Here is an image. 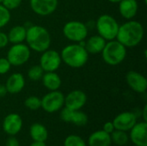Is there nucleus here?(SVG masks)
<instances>
[{"mask_svg": "<svg viewBox=\"0 0 147 146\" xmlns=\"http://www.w3.org/2000/svg\"><path fill=\"white\" fill-rule=\"evenodd\" d=\"M129 141L136 146H147V122H138L128 132Z\"/></svg>", "mask_w": 147, "mask_h": 146, "instance_id": "12", "label": "nucleus"}, {"mask_svg": "<svg viewBox=\"0 0 147 146\" xmlns=\"http://www.w3.org/2000/svg\"><path fill=\"white\" fill-rule=\"evenodd\" d=\"M64 146H88L87 143L77 134L68 135L64 140Z\"/></svg>", "mask_w": 147, "mask_h": 146, "instance_id": "25", "label": "nucleus"}, {"mask_svg": "<svg viewBox=\"0 0 147 146\" xmlns=\"http://www.w3.org/2000/svg\"><path fill=\"white\" fill-rule=\"evenodd\" d=\"M126 81L127 85L134 92L139 94L146 93L147 89V79L141 73L135 71H130L126 75Z\"/></svg>", "mask_w": 147, "mask_h": 146, "instance_id": "15", "label": "nucleus"}, {"mask_svg": "<svg viewBox=\"0 0 147 146\" xmlns=\"http://www.w3.org/2000/svg\"><path fill=\"white\" fill-rule=\"evenodd\" d=\"M7 94H8V92H7V89L5 88V85L0 84V98L4 97Z\"/></svg>", "mask_w": 147, "mask_h": 146, "instance_id": "34", "label": "nucleus"}, {"mask_svg": "<svg viewBox=\"0 0 147 146\" xmlns=\"http://www.w3.org/2000/svg\"><path fill=\"white\" fill-rule=\"evenodd\" d=\"M28 146H47L45 142H35L34 141L32 144H30Z\"/></svg>", "mask_w": 147, "mask_h": 146, "instance_id": "36", "label": "nucleus"}, {"mask_svg": "<svg viewBox=\"0 0 147 146\" xmlns=\"http://www.w3.org/2000/svg\"><path fill=\"white\" fill-rule=\"evenodd\" d=\"M120 24L115 17L109 14L100 15L96 22V28L98 34L107 41L115 40Z\"/></svg>", "mask_w": 147, "mask_h": 146, "instance_id": "5", "label": "nucleus"}, {"mask_svg": "<svg viewBox=\"0 0 147 146\" xmlns=\"http://www.w3.org/2000/svg\"><path fill=\"white\" fill-rule=\"evenodd\" d=\"M112 141L110 134L104 132L102 129L92 133L87 141L88 146H111Z\"/></svg>", "mask_w": 147, "mask_h": 146, "instance_id": "17", "label": "nucleus"}, {"mask_svg": "<svg viewBox=\"0 0 147 146\" xmlns=\"http://www.w3.org/2000/svg\"><path fill=\"white\" fill-rule=\"evenodd\" d=\"M29 135L33 141L46 142L48 139V131L44 125L34 123L29 128Z\"/></svg>", "mask_w": 147, "mask_h": 146, "instance_id": "21", "label": "nucleus"}, {"mask_svg": "<svg viewBox=\"0 0 147 146\" xmlns=\"http://www.w3.org/2000/svg\"><path fill=\"white\" fill-rule=\"evenodd\" d=\"M144 34L145 29L140 22L128 20L125 23L120 25L116 40L127 48L134 47L142 41Z\"/></svg>", "mask_w": 147, "mask_h": 146, "instance_id": "1", "label": "nucleus"}, {"mask_svg": "<svg viewBox=\"0 0 147 146\" xmlns=\"http://www.w3.org/2000/svg\"><path fill=\"white\" fill-rule=\"evenodd\" d=\"M23 126V121L22 117L16 113H11L7 114L2 123V127L3 132L9 136L17 135Z\"/></svg>", "mask_w": 147, "mask_h": 146, "instance_id": "10", "label": "nucleus"}, {"mask_svg": "<svg viewBox=\"0 0 147 146\" xmlns=\"http://www.w3.org/2000/svg\"><path fill=\"white\" fill-rule=\"evenodd\" d=\"M101 53L103 61L107 65L115 66L125 60L127 57V47L117 40H112L106 42Z\"/></svg>", "mask_w": 147, "mask_h": 146, "instance_id": "4", "label": "nucleus"}, {"mask_svg": "<svg viewBox=\"0 0 147 146\" xmlns=\"http://www.w3.org/2000/svg\"><path fill=\"white\" fill-rule=\"evenodd\" d=\"M138 8L137 0H121L119 3V12L127 20H132L137 15Z\"/></svg>", "mask_w": 147, "mask_h": 146, "instance_id": "18", "label": "nucleus"}, {"mask_svg": "<svg viewBox=\"0 0 147 146\" xmlns=\"http://www.w3.org/2000/svg\"><path fill=\"white\" fill-rule=\"evenodd\" d=\"M62 63L61 56L59 52L53 49H47L41 52L40 58V65L44 72L56 71Z\"/></svg>", "mask_w": 147, "mask_h": 146, "instance_id": "9", "label": "nucleus"}, {"mask_svg": "<svg viewBox=\"0 0 147 146\" xmlns=\"http://www.w3.org/2000/svg\"><path fill=\"white\" fill-rule=\"evenodd\" d=\"M110 137L112 144H115L117 146H125L129 142V135L127 132L115 130L110 134Z\"/></svg>", "mask_w": 147, "mask_h": 146, "instance_id": "23", "label": "nucleus"}, {"mask_svg": "<svg viewBox=\"0 0 147 146\" xmlns=\"http://www.w3.org/2000/svg\"><path fill=\"white\" fill-rule=\"evenodd\" d=\"M22 1V0H3L2 4L9 10H13L21 5Z\"/></svg>", "mask_w": 147, "mask_h": 146, "instance_id": "29", "label": "nucleus"}, {"mask_svg": "<svg viewBox=\"0 0 147 146\" xmlns=\"http://www.w3.org/2000/svg\"><path fill=\"white\" fill-rule=\"evenodd\" d=\"M41 80L44 87L49 91L59 90L62 83L61 78L59 74L56 73V71L44 72Z\"/></svg>", "mask_w": 147, "mask_h": 146, "instance_id": "20", "label": "nucleus"}, {"mask_svg": "<svg viewBox=\"0 0 147 146\" xmlns=\"http://www.w3.org/2000/svg\"><path fill=\"white\" fill-rule=\"evenodd\" d=\"M8 44H9V40L7 34L3 32H0V49L5 47Z\"/></svg>", "mask_w": 147, "mask_h": 146, "instance_id": "33", "label": "nucleus"}, {"mask_svg": "<svg viewBox=\"0 0 147 146\" xmlns=\"http://www.w3.org/2000/svg\"><path fill=\"white\" fill-rule=\"evenodd\" d=\"M106 42L107 40H104L102 36H100L99 34H96L90 37L86 41H84V47L88 53L97 54L102 52L106 45Z\"/></svg>", "mask_w": 147, "mask_h": 146, "instance_id": "19", "label": "nucleus"}, {"mask_svg": "<svg viewBox=\"0 0 147 146\" xmlns=\"http://www.w3.org/2000/svg\"><path fill=\"white\" fill-rule=\"evenodd\" d=\"M87 102L86 94L80 89H74L69 92L65 96V108L71 110H81Z\"/></svg>", "mask_w": 147, "mask_h": 146, "instance_id": "11", "label": "nucleus"}, {"mask_svg": "<svg viewBox=\"0 0 147 146\" xmlns=\"http://www.w3.org/2000/svg\"><path fill=\"white\" fill-rule=\"evenodd\" d=\"M0 129H1V125H0Z\"/></svg>", "mask_w": 147, "mask_h": 146, "instance_id": "39", "label": "nucleus"}, {"mask_svg": "<svg viewBox=\"0 0 147 146\" xmlns=\"http://www.w3.org/2000/svg\"><path fill=\"white\" fill-rule=\"evenodd\" d=\"M26 34H27V28L25 26L22 25H16L12 27L7 36L9 42L11 44H18V43H23V41L26 39Z\"/></svg>", "mask_w": 147, "mask_h": 146, "instance_id": "22", "label": "nucleus"}, {"mask_svg": "<svg viewBox=\"0 0 147 146\" xmlns=\"http://www.w3.org/2000/svg\"><path fill=\"white\" fill-rule=\"evenodd\" d=\"M12 65L7 59V58H0V75L8 73Z\"/></svg>", "mask_w": 147, "mask_h": 146, "instance_id": "30", "label": "nucleus"}, {"mask_svg": "<svg viewBox=\"0 0 147 146\" xmlns=\"http://www.w3.org/2000/svg\"><path fill=\"white\" fill-rule=\"evenodd\" d=\"M24 105L28 109L35 111L41 108V100L38 96H28V98H26V100L24 102Z\"/></svg>", "mask_w": 147, "mask_h": 146, "instance_id": "26", "label": "nucleus"}, {"mask_svg": "<svg viewBox=\"0 0 147 146\" xmlns=\"http://www.w3.org/2000/svg\"><path fill=\"white\" fill-rule=\"evenodd\" d=\"M25 41L30 50L43 52L50 48L52 39L49 31L43 26L31 25L27 28Z\"/></svg>", "mask_w": 147, "mask_h": 146, "instance_id": "2", "label": "nucleus"}, {"mask_svg": "<svg viewBox=\"0 0 147 146\" xmlns=\"http://www.w3.org/2000/svg\"><path fill=\"white\" fill-rule=\"evenodd\" d=\"M133 146H136V145H133Z\"/></svg>", "mask_w": 147, "mask_h": 146, "instance_id": "40", "label": "nucleus"}, {"mask_svg": "<svg viewBox=\"0 0 147 146\" xmlns=\"http://www.w3.org/2000/svg\"><path fill=\"white\" fill-rule=\"evenodd\" d=\"M44 74V71L40 67V65H33L28 71V77L32 81L40 80Z\"/></svg>", "mask_w": 147, "mask_h": 146, "instance_id": "27", "label": "nucleus"}, {"mask_svg": "<svg viewBox=\"0 0 147 146\" xmlns=\"http://www.w3.org/2000/svg\"><path fill=\"white\" fill-rule=\"evenodd\" d=\"M88 120H89L88 116L85 113L82 112L81 110H76V111L73 110L70 123H72L73 125L78 126H84L87 125Z\"/></svg>", "mask_w": 147, "mask_h": 146, "instance_id": "24", "label": "nucleus"}, {"mask_svg": "<svg viewBox=\"0 0 147 146\" xmlns=\"http://www.w3.org/2000/svg\"><path fill=\"white\" fill-rule=\"evenodd\" d=\"M102 130L109 134H111L115 129V126H114V124L112 121H108L106 123L103 124V126H102Z\"/></svg>", "mask_w": 147, "mask_h": 146, "instance_id": "32", "label": "nucleus"}, {"mask_svg": "<svg viewBox=\"0 0 147 146\" xmlns=\"http://www.w3.org/2000/svg\"><path fill=\"white\" fill-rule=\"evenodd\" d=\"M108 1L112 3H119L121 0H108Z\"/></svg>", "mask_w": 147, "mask_h": 146, "instance_id": "37", "label": "nucleus"}, {"mask_svg": "<svg viewBox=\"0 0 147 146\" xmlns=\"http://www.w3.org/2000/svg\"><path fill=\"white\" fill-rule=\"evenodd\" d=\"M32 10L38 15L47 16L52 15L58 8V0H30Z\"/></svg>", "mask_w": 147, "mask_h": 146, "instance_id": "14", "label": "nucleus"}, {"mask_svg": "<svg viewBox=\"0 0 147 146\" xmlns=\"http://www.w3.org/2000/svg\"><path fill=\"white\" fill-rule=\"evenodd\" d=\"M10 18V10L6 9L2 3H0V28L5 27L9 22Z\"/></svg>", "mask_w": 147, "mask_h": 146, "instance_id": "28", "label": "nucleus"}, {"mask_svg": "<svg viewBox=\"0 0 147 146\" xmlns=\"http://www.w3.org/2000/svg\"><path fill=\"white\" fill-rule=\"evenodd\" d=\"M112 122L115 130L128 133L131 128L137 123V115L134 112H122L116 115Z\"/></svg>", "mask_w": 147, "mask_h": 146, "instance_id": "13", "label": "nucleus"}, {"mask_svg": "<svg viewBox=\"0 0 147 146\" xmlns=\"http://www.w3.org/2000/svg\"><path fill=\"white\" fill-rule=\"evenodd\" d=\"M141 116H142V119L143 120L142 121H145L147 122V105L146 104L143 108V110L141 112Z\"/></svg>", "mask_w": 147, "mask_h": 146, "instance_id": "35", "label": "nucleus"}, {"mask_svg": "<svg viewBox=\"0 0 147 146\" xmlns=\"http://www.w3.org/2000/svg\"><path fill=\"white\" fill-rule=\"evenodd\" d=\"M31 56V50L23 43L13 44L7 52V59L13 66H21L26 64Z\"/></svg>", "mask_w": 147, "mask_h": 146, "instance_id": "7", "label": "nucleus"}, {"mask_svg": "<svg viewBox=\"0 0 147 146\" xmlns=\"http://www.w3.org/2000/svg\"><path fill=\"white\" fill-rule=\"evenodd\" d=\"M2 2H3V0H0V3H2Z\"/></svg>", "mask_w": 147, "mask_h": 146, "instance_id": "38", "label": "nucleus"}, {"mask_svg": "<svg viewBox=\"0 0 147 146\" xmlns=\"http://www.w3.org/2000/svg\"><path fill=\"white\" fill-rule=\"evenodd\" d=\"M40 100L41 108L49 114L56 113L65 106V96L59 90L49 91Z\"/></svg>", "mask_w": 147, "mask_h": 146, "instance_id": "8", "label": "nucleus"}, {"mask_svg": "<svg viewBox=\"0 0 147 146\" xmlns=\"http://www.w3.org/2000/svg\"><path fill=\"white\" fill-rule=\"evenodd\" d=\"M62 61L71 68H80L85 65L89 53L84 47V40L65 46L60 52Z\"/></svg>", "mask_w": 147, "mask_h": 146, "instance_id": "3", "label": "nucleus"}, {"mask_svg": "<svg viewBox=\"0 0 147 146\" xmlns=\"http://www.w3.org/2000/svg\"><path fill=\"white\" fill-rule=\"evenodd\" d=\"M64 36L75 43L84 41L88 36V28L80 21H70L63 27Z\"/></svg>", "mask_w": 147, "mask_h": 146, "instance_id": "6", "label": "nucleus"}, {"mask_svg": "<svg viewBox=\"0 0 147 146\" xmlns=\"http://www.w3.org/2000/svg\"><path fill=\"white\" fill-rule=\"evenodd\" d=\"M4 85L8 93L12 95L18 94L25 87V78L22 73L15 72L7 78Z\"/></svg>", "mask_w": 147, "mask_h": 146, "instance_id": "16", "label": "nucleus"}, {"mask_svg": "<svg viewBox=\"0 0 147 146\" xmlns=\"http://www.w3.org/2000/svg\"><path fill=\"white\" fill-rule=\"evenodd\" d=\"M5 146H20V143L15 136H9L6 139Z\"/></svg>", "mask_w": 147, "mask_h": 146, "instance_id": "31", "label": "nucleus"}]
</instances>
